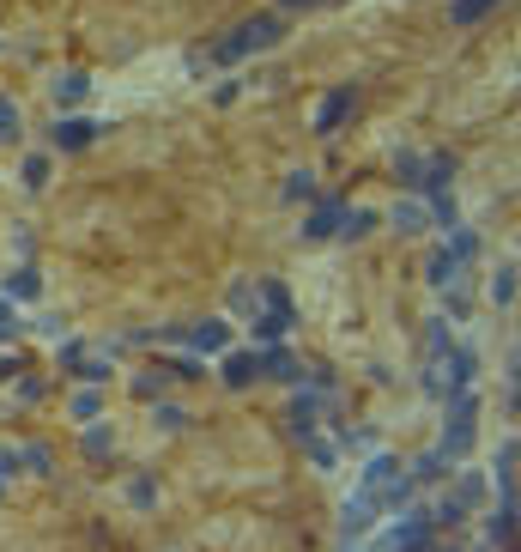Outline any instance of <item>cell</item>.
<instances>
[{
	"label": "cell",
	"instance_id": "obj_22",
	"mask_svg": "<svg viewBox=\"0 0 521 552\" xmlns=\"http://www.w3.org/2000/svg\"><path fill=\"white\" fill-rule=\"evenodd\" d=\"M109 450H116V431H109V425H91V431H85V455H91V462H103Z\"/></svg>",
	"mask_w": 521,
	"mask_h": 552
},
{
	"label": "cell",
	"instance_id": "obj_24",
	"mask_svg": "<svg viewBox=\"0 0 521 552\" xmlns=\"http://www.w3.org/2000/svg\"><path fill=\"white\" fill-rule=\"evenodd\" d=\"M98 413H103V395H98V389H80V395H73V419L98 425Z\"/></svg>",
	"mask_w": 521,
	"mask_h": 552
},
{
	"label": "cell",
	"instance_id": "obj_14",
	"mask_svg": "<svg viewBox=\"0 0 521 552\" xmlns=\"http://www.w3.org/2000/svg\"><path fill=\"white\" fill-rule=\"evenodd\" d=\"M424 225H431V206H419V201L394 206V231H401V237H412V231H424Z\"/></svg>",
	"mask_w": 521,
	"mask_h": 552
},
{
	"label": "cell",
	"instance_id": "obj_6",
	"mask_svg": "<svg viewBox=\"0 0 521 552\" xmlns=\"http://www.w3.org/2000/svg\"><path fill=\"white\" fill-rule=\"evenodd\" d=\"M55 152H85V146L98 140V122H85V116H67V122H55Z\"/></svg>",
	"mask_w": 521,
	"mask_h": 552
},
{
	"label": "cell",
	"instance_id": "obj_20",
	"mask_svg": "<svg viewBox=\"0 0 521 552\" xmlns=\"http://www.w3.org/2000/svg\"><path fill=\"white\" fill-rule=\"evenodd\" d=\"M370 225H376V213H370V206H346L340 237H370Z\"/></svg>",
	"mask_w": 521,
	"mask_h": 552
},
{
	"label": "cell",
	"instance_id": "obj_2",
	"mask_svg": "<svg viewBox=\"0 0 521 552\" xmlns=\"http://www.w3.org/2000/svg\"><path fill=\"white\" fill-rule=\"evenodd\" d=\"M473 419H479V395L473 389L449 395V425H442V443H437L442 462H461V455L473 450Z\"/></svg>",
	"mask_w": 521,
	"mask_h": 552
},
{
	"label": "cell",
	"instance_id": "obj_33",
	"mask_svg": "<svg viewBox=\"0 0 521 552\" xmlns=\"http://www.w3.org/2000/svg\"><path fill=\"white\" fill-rule=\"evenodd\" d=\"M340 443H346V450H370V431H358V425H340Z\"/></svg>",
	"mask_w": 521,
	"mask_h": 552
},
{
	"label": "cell",
	"instance_id": "obj_26",
	"mask_svg": "<svg viewBox=\"0 0 521 552\" xmlns=\"http://www.w3.org/2000/svg\"><path fill=\"white\" fill-rule=\"evenodd\" d=\"M0 140H19V103L0 98Z\"/></svg>",
	"mask_w": 521,
	"mask_h": 552
},
{
	"label": "cell",
	"instance_id": "obj_18",
	"mask_svg": "<svg viewBox=\"0 0 521 552\" xmlns=\"http://www.w3.org/2000/svg\"><path fill=\"white\" fill-rule=\"evenodd\" d=\"M497 491L516 504V443H503L497 450Z\"/></svg>",
	"mask_w": 521,
	"mask_h": 552
},
{
	"label": "cell",
	"instance_id": "obj_9",
	"mask_svg": "<svg viewBox=\"0 0 521 552\" xmlns=\"http://www.w3.org/2000/svg\"><path fill=\"white\" fill-rule=\"evenodd\" d=\"M321 407H327V389H316V395H298V401H291V431H298V437H316V425H321Z\"/></svg>",
	"mask_w": 521,
	"mask_h": 552
},
{
	"label": "cell",
	"instance_id": "obj_31",
	"mask_svg": "<svg viewBox=\"0 0 521 552\" xmlns=\"http://www.w3.org/2000/svg\"><path fill=\"white\" fill-rule=\"evenodd\" d=\"M85 340H61V370H80V358H85Z\"/></svg>",
	"mask_w": 521,
	"mask_h": 552
},
{
	"label": "cell",
	"instance_id": "obj_41",
	"mask_svg": "<svg viewBox=\"0 0 521 552\" xmlns=\"http://www.w3.org/2000/svg\"><path fill=\"white\" fill-rule=\"evenodd\" d=\"M0 491H6V480H0Z\"/></svg>",
	"mask_w": 521,
	"mask_h": 552
},
{
	"label": "cell",
	"instance_id": "obj_23",
	"mask_svg": "<svg viewBox=\"0 0 521 552\" xmlns=\"http://www.w3.org/2000/svg\"><path fill=\"white\" fill-rule=\"evenodd\" d=\"M479 498H485V473H461V486H455V504H461V510H473Z\"/></svg>",
	"mask_w": 521,
	"mask_h": 552
},
{
	"label": "cell",
	"instance_id": "obj_34",
	"mask_svg": "<svg viewBox=\"0 0 521 552\" xmlns=\"http://www.w3.org/2000/svg\"><path fill=\"white\" fill-rule=\"evenodd\" d=\"M128 498H134V504H140V510H146V504L158 498V486H152V480H134V486H128Z\"/></svg>",
	"mask_w": 521,
	"mask_h": 552
},
{
	"label": "cell",
	"instance_id": "obj_8",
	"mask_svg": "<svg viewBox=\"0 0 521 552\" xmlns=\"http://www.w3.org/2000/svg\"><path fill=\"white\" fill-rule=\"evenodd\" d=\"M182 340L201 352V358H213V352L231 347V328H224V322H194V328H182Z\"/></svg>",
	"mask_w": 521,
	"mask_h": 552
},
{
	"label": "cell",
	"instance_id": "obj_15",
	"mask_svg": "<svg viewBox=\"0 0 521 552\" xmlns=\"http://www.w3.org/2000/svg\"><path fill=\"white\" fill-rule=\"evenodd\" d=\"M49 91H55V103H61V109H67V103H80L85 91H91V80H85V73H61V80L49 85Z\"/></svg>",
	"mask_w": 521,
	"mask_h": 552
},
{
	"label": "cell",
	"instance_id": "obj_10",
	"mask_svg": "<svg viewBox=\"0 0 521 552\" xmlns=\"http://www.w3.org/2000/svg\"><path fill=\"white\" fill-rule=\"evenodd\" d=\"M376 516H382V510H376V504H370V498H364V491H358V498L346 504V528H340V534H346V540H364Z\"/></svg>",
	"mask_w": 521,
	"mask_h": 552
},
{
	"label": "cell",
	"instance_id": "obj_36",
	"mask_svg": "<svg viewBox=\"0 0 521 552\" xmlns=\"http://www.w3.org/2000/svg\"><path fill=\"white\" fill-rule=\"evenodd\" d=\"M158 425L164 431H182V425H188V413H182V407H158Z\"/></svg>",
	"mask_w": 521,
	"mask_h": 552
},
{
	"label": "cell",
	"instance_id": "obj_39",
	"mask_svg": "<svg viewBox=\"0 0 521 552\" xmlns=\"http://www.w3.org/2000/svg\"><path fill=\"white\" fill-rule=\"evenodd\" d=\"M424 552H455V547H437V540H431V547H424Z\"/></svg>",
	"mask_w": 521,
	"mask_h": 552
},
{
	"label": "cell",
	"instance_id": "obj_11",
	"mask_svg": "<svg viewBox=\"0 0 521 552\" xmlns=\"http://www.w3.org/2000/svg\"><path fill=\"white\" fill-rule=\"evenodd\" d=\"M219 376H224V383H231V389H249V383H255V376H260V358H255V352H231Z\"/></svg>",
	"mask_w": 521,
	"mask_h": 552
},
{
	"label": "cell",
	"instance_id": "obj_3",
	"mask_svg": "<svg viewBox=\"0 0 521 552\" xmlns=\"http://www.w3.org/2000/svg\"><path fill=\"white\" fill-rule=\"evenodd\" d=\"M279 43V19L273 13H255V19H242L231 37L213 49V62H242V55H255V49H273Z\"/></svg>",
	"mask_w": 521,
	"mask_h": 552
},
{
	"label": "cell",
	"instance_id": "obj_19",
	"mask_svg": "<svg viewBox=\"0 0 521 552\" xmlns=\"http://www.w3.org/2000/svg\"><path fill=\"white\" fill-rule=\"evenodd\" d=\"M442 468H449V462H442V455L431 450V455H419V462H412L406 473H412V486H437V480H442Z\"/></svg>",
	"mask_w": 521,
	"mask_h": 552
},
{
	"label": "cell",
	"instance_id": "obj_40",
	"mask_svg": "<svg viewBox=\"0 0 521 552\" xmlns=\"http://www.w3.org/2000/svg\"><path fill=\"white\" fill-rule=\"evenodd\" d=\"M285 6H316V0H285Z\"/></svg>",
	"mask_w": 521,
	"mask_h": 552
},
{
	"label": "cell",
	"instance_id": "obj_27",
	"mask_svg": "<svg viewBox=\"0 0 521 552\" xmlns=\"http://www.w3.org/2000/svg\"><path fill=\"white\" fill-rule=\"evenodd\" d=\"M43 183H49V158L31 152V158H24V188H43Z\"/></svg>",
	"mask_w": 521,
	"mask_h": 552
},
{
	"label": "cell",
	"instance_id": "obj_1",
	"mask_svg": "<svg viewBox=\"0 0 521 552\" xmlns=\"http://www.w3.org/2000/svg\"><path fill=\"white\" fill-rule=\"evenodd\" d=\"M394 176H401V188H412V195H442L449 188V176H455V158L449 152H401L394 158Z\"/></svg>",
	"mask_w": 521,
	"mask_h": 552
},
{
	"label": "cell",
	"instance_id": "obj_29",
	"mask_svg": "<svg viewBox=\"0 0 521 552\" xmlns=\"http://www.w3.org/2000/svg\"><path fill=\"white\" fill-rule=\"evenodd\" d=\"M449 249H455L461 262H473V255H479V231H455V237H449Z\"/></svg>",
	"mask_w": 521,
	"mask_h": 552
},
{
	"label": "cell",
	"instance_id": "obj_35",
	"mask_svg": "<svg viewBox=\"0 0 521 552\" xmlns=\"http://www.w3.org/2000/svg\"><path fill=\"white\" fill-rule=\"evenodd\" d=\"M13 328H19V316H13V298H0V340H13Z\"/></svg>",
	"mask_w": 521,
	"mask_h": 552
},
{
	"label": "cell",
	"instance_id": "obj_17",
	"mask_svg": "<svg viewBox=\"0 0 521 552\" xmlns=\"http://www.w3.org/2000/svg\"><path fill=\"white\" fill-rule=\"evenodd\" d=\"M449 347H455V340H449V322H424V365H437Z\"/></svg>",
	"mask_w": 521,
	"mask_h": 552
},
{
	"label": "cell",
	"instance_id": "obj_7",
	"mask_svg": "<svg viewBox=\"0 0 521 552\" xmlns=\"http://www.w3.org/2000/svg\"><path fill=\"white\" fill-rule=\"evenodd\" d=\"M346 116H352V85H334V91L321 98V109H316V134H334Z\"/></svg>",
	"mask_w": 521,
	"mask_h": 552
},
{
	"label": "cell",
	"instance_id": "obj_37",
	"mask_svg": "<svg viewBox=\"0 0 521 552\" xmlns=\"http://www.w3.org/2000/svg\"><path fill=\"white\" fill-rule=\"evenodd\" d=\"M303 443H309V455H316L321 468H327V462H334V443H321V437H303Z\"/></svg>",
	"mask_w": 521,
	"mask_h": 552
},
{
	"label": "cell",
	"instance_id": "obj_21",
	"mask_svg": "<svg viewBox=\"0 0 521 552\" xmlns=\"http://www.w3.org/2000/svg\"><path fill=\"white\" fill-rule=\"evenodd\" d=\"M491 6H497V0H455V6H449V19H455V24H479Z\"/></svg>",
	"mask_w": 521,
	"mask_h": 552
},
{
	"label": "cell",
	"instance_id": "obj_4",
	"mask_svg": "<svg viewBox=\"0 0 521 552\" xmlns=\"http://www.w3.org/2000/svg\"><path fill=\"white\" fill-rule=\"evenodd\" d=\"M340 219H346V201L340 195H327V201H316L309 206V219H303V237H340Z\"/></svg>",
	"mask_w": 521,
	"mask_h": 552
},
{
	"label": "cell",
	"instance_id": "obj_16",
	"mask_svg": "<svg viewBox=\"0 0 521 552\" xmlns=\"http://www.w3.org/2000/svg\"><path fill=\"white\" fill-rule=\"evenodd\" d=\"M6 298H24V304H31V298H43V280H37V267H19V273L6 280Z\"/></svg>",
	"mask_w": 521,
	"mask_h": 552
},
{
	"label": "cell",
	"instance_id": "obj_28",
	"mask_svg": "<svg viewBox=\"0 0 521 552\" xmlns=\"http://www.w3.org/2000/svg\"><path fill=\"white\" fill-rule=\"evenodd\" d=\"M164 383H170V376H164V365H158L152 376H140V383H134V395H140V401H158V395H164Z\"/></svg>",
	"mask_w": 521,
	"mask_h": 552
},
{
	"label": "cell",
	"instance_id": "obj_12",
	"mask_svg": "<svg viewBox=\"0 0 521 552\" xmlns=\"http://www.w3.org/2000/svg\"><path fill=\"white\" fill-rule=\"evenodd\" d=\"M255 358H260V376H279V383H298V376H303L298 358H291L285 347H267V352H255Z\"/></svg>",
	"mask_w": 521,
	"mask_h": 552
},
{
	"label": "cell",
	"instance_id": "obj_25",
	"mask_svg": "<svg viewBox=\"0 0 521 552\" xmlns=\"http://www.w3.org/2000/svg\"><path fill=\"white\" fill-rule=\"evenodd\" d=\"M285 201H316V176H309V170H291V176H285Z\"/></svg>",
	"mask_w": 521,
	"mask_h": 552
},
{
	"label": "cell",
	"instance_id": "obj_30",
	"mask_svg": "<svg viewBox=\"0 0 521 552\" xmlns=\"http://www.w3.org/2000/svg\"><path fill=\"white\" fill-rule=\"evenodd\" d=\"M491 298H497V304H509V298H516V267H497V280H491Z\"/></svg>",
	"mask_w": 521,
	"mask_h": 552
},
{
	"label": "cell",
	"instance_id": "obj_38",
	"mask_svg": "<svg viewBox=\"0 0 521 552\" xmlns=\"http://www.w3.org/2000/svg\"><path fill=\"white\" fill-rule=\"evenodd\" d=\"M13 473H19V455H13V450H0V480H13Z\"/></svg>",
	"mask_w": 521,
	"mask_h": 552
},
{
	"label": "cell",
	"instance_id": "obj_5",
	"mask_svg": "<svg viewBox=\"0 0 521 552\" xmlns=\"http://www.w3.org/2000/svg\"><path fill=\"white\" fill-rule=\"evenodd\" d=\"M461 273H467V262H461V255H455L449 243H442V249H431V262H424V280H431V286L455 291V286H461Z\"/></svg>",
	"mask_w": 521,
	"mask_h": 552
},
{
	"label": "cell",
	"instance_id": "obj_13",
	"mask_svg": "<svg viewBox=\"0 0 521 552\" xmlns=\"http://www.w3.org/2000/svg\"><path fill=\"white\" fill-rule=\"evenodd\" d=\"M485 534H491V547H509V540H516V504H509V498H503V510L485 516Z\"/></svg>",
	"mask_w": 521,
	"mask_h": 552
},
{
	"label": "cell",
	"instance_id": "obj_32",
	"mask_svg": "<svg viewBox=\"0 0 521 552\" xmlns=\"http://www.w3.org/2000/svg\"><path fill=\"white\" fill-rule=\"evenodd\" d=\"M19 468H37V473H49L55 462H49V450H43V443H31V450L19 455Z\"/></svg>",
	"mask_w": 521,
	"mask_h": 552
}]
</instances>
